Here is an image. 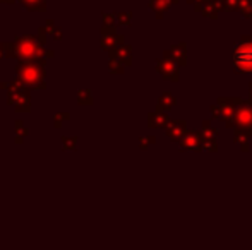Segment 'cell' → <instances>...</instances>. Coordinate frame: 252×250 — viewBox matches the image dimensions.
I'll list each match as a JSON object with an SVG mask.
<instances>
[{
	"instance_id": "obj_1",
	"label": "cell",
	"mask_w": 252,
	"mask_h": 250,
	"mask_svg": "<svg viewBox=\"0 0 252 250\" xmlns=\"http://www.w3.org/2000/svg\"><path fill=\"white\" fill-rule=\"evenodd\" d=\"M235 65H237V69L244 70V72L252 70V43L242 45V47L235 52Z\"/></svg>"
},
{
	"instance_id": "obj_2",
	"label": "cell",
	"mask_w": 252,
	"mask_h": 250,
	"mask_svg": "<svg viewBox=\"0 0 252 250\" xmlns=\"http://www.w3.org/2000/svg\"><path fill=\"white\" fill-rule=\"evenodd\" d=\"M28 10H45L47 0H19Z\"/></svg>"
},
{
	"instance_id": "obj_3",
	"label": "cell",
	"mask_w": 252,
	"mask_h": 250,
	"mask_svg": "<svg viewBox=\"0 0 252 250\" xmlns=\"http://www.w3.org/2000/svg\"><path fill=\"white\" fill-rule=\"evenodd\" d=\"M14 0H0V3H12Z\"/></svg>"
}]
</instances>
